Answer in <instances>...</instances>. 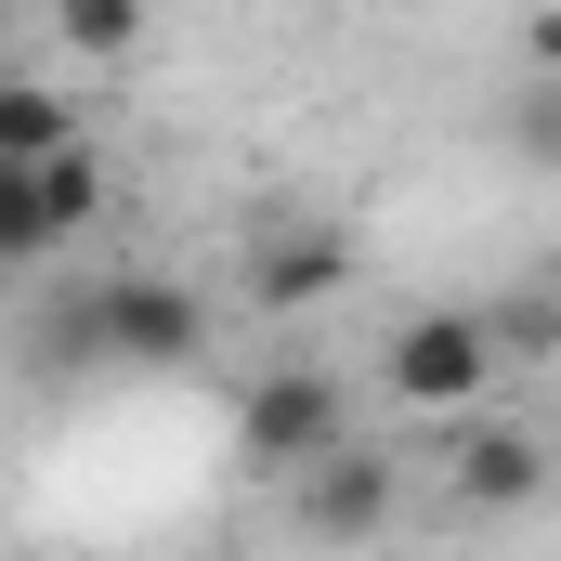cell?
<instances>
[{"mask_svg": "<svg viewBox=\"0 0 561 561\" xmlns=\"http://www.w3.org/2000/svg\"><path fill=\"white\" fill-rule=\"evenodd\" d=\"M523 79H561V0H549V13H523Z\"/></svg>", "mask_w": 561, "mask_h": 561, "instance_id": "13", "label": "cell"}, {"mask_svg": "<svg viewBox=\"0 0 561 561\" xmlns=\"http://www.w3.org/2000/svg\"><path fill=\"white\" fill-rule=\"evenodd\" d=\"M79 340H92L105 366H131V379H170V366L209 353V300L170 287V275H105L79 300Z\"/></svg>", "mask_w": 561, "mask_h": 561, "instance_id": "1", "label": "cell"}, {"mask_svg": "<svg viewBox=\"0 0 561 561\" xmlns=\"http://www.w3.org/2000/svg\"><path fill=\"white\" fill-rule=\"evenodd\" d=\"M353 287V236H327V222H300V236H275L262 262H249V300L262 313H313V300H340Z\"/></svg>", "mask_w": 561, "mask_h": 561, "instance_id": "6", "label": "cell"}, {"mask_svg": "<svg viewBox=\"0 0 561 561\" xmlns=\"http://www.w3.org/2000/svg\"><path fill=\"white\" fill-rule=\"evenodd\" d=\"M0 26H13V0H0Z\"/></svg>", "mask_w": 561, "mask_h": 561, "instance_id": "14", "label": "cell"}, {"mask_svg": "<svg viewBox=\"0 0 561 561\" xmlns=\"http://www.w3.org/2000/svg\"><path fill=\"white\" fill-rule=\"evenodd\" d=\"M510 157L561 170V79H523V92H510Z\"/></svg>", "mask_w": 561, "mask_h": 561, "instance_id": "12", "label": "cell"}, {"mask_svg": "<svg viewBox=\"0 0 561 561\" xmlns=\"http://www.w3.org/2000/svg\"><path fill=\"white\" fill-rule=\"evenodd\" d=\"M26 262H53V222H39V183L0 170V275H26Z\"/></svg>", "mask_w": 561, "mask_h": 561, "instance_id": "11", "label": "cell"}, {"mask_svg": "<svg viewBox=\"0 0 561 561\" xmlns=\"http://www.w3.org/2000/svg\"><path fill=\"white\" fill-rule=\"evenodd\" d=\"M53 144H79V105L53 79H0V170H39Z\"/></svg>", "mask_w": 561, "mask_h": 561, "instance_id": "8", "label": "cell"}, {"mask_svg": "<svg viewBox=\"0 0 561 561\" xmlns=\"http://www.w3.org/2000/svg\"><path fill=\"white\" fill-rule=\"evenodd\" d=\"M379 392L419 405V419L483 405V392H496V327H483V313H405L392 353H379Z\"/></svg>", "mask_w": 561, "mask_h": 561, "instance_id": "3", "label": "cell"}, {"mask_svg": "<svg viewBox=\"0 0 561 561\" xmlns=\"http://www.w3.org/2000/svg\"><path fill=\"white\" fill-rule=\"evenodd\" d=\"M483 327H496V366H549L561 353V287H510Z\"/></svg>", "mask_w": 561, "mask_h": 561, "instance_id": "9", "label": "cell"}, {"mask_svg": "<svg viewBox=\"0 0 561 561\" xmlns=\"http://www.w3.org/2000/svg\"><path fill=\"white\" fill-rule=\"evenodd\" d=\"M392 510H405V470H392L379 444H327L313 470H287V523H300V549H366Z\"/></svg>", "mask_w": 561, "mask_h": 561, "instance_id": "4", "label": "cell"}, {"mask_svg": "<svg viewBox=\"0 0 561 561\" xmlns=\"http://www.w3.org/2000/svg\"><path fill=\"white\" fill-rule=\"evenodd\" d=\"M444 496H457V510H536V496H549V431L470 419L444 444Z\"/></svg>", "mask_w": 561, "mask_h": 561, "instance_id": "5", "label": "cell"}, {"mask_svg": "<svg viewBox=\"0 0 561 561\" xmlns=\"http://www.w3.org/2000/svg\"><path fill=\"white\" fill-rule=\"evenodd\" d=\"M53 39L105 66V53H131V39H144V0H53Z\"/></svg>", "mask_w": 561, "mask_h": 561, "instance_id": "10", "label": "cell"}, {"mask_svg": "<svg viewBox=\"0 0 561 561\" xmlns=\"http://www.w3.org/2000/svg\"><path fill=\"white\" fill-rule=\"evenodd\" d=\"M327 444H353V392H340L313 353H300V366H262V379L236 392V457H249V470L287 483V470H313Z\"/></svg>", "mask_w": 561, "mask_h": 561, "instance_id": "2", "label": "cell"}, {"mask_svg": "<svg viewBox=\"0 0 561 561\" xmlns=\"http://www.w3.org/2000/svg\"><path fill=\"white\" fill-rule=\"evenodd\" d=\"M26 183H39V222H53V249H79V236L105 222V144H92V131H79V144H53Z\"/></svg>", "mask_w": 561, "mask_h": 561, "instance_id": "7", "label": "cell"}]
</instances>
